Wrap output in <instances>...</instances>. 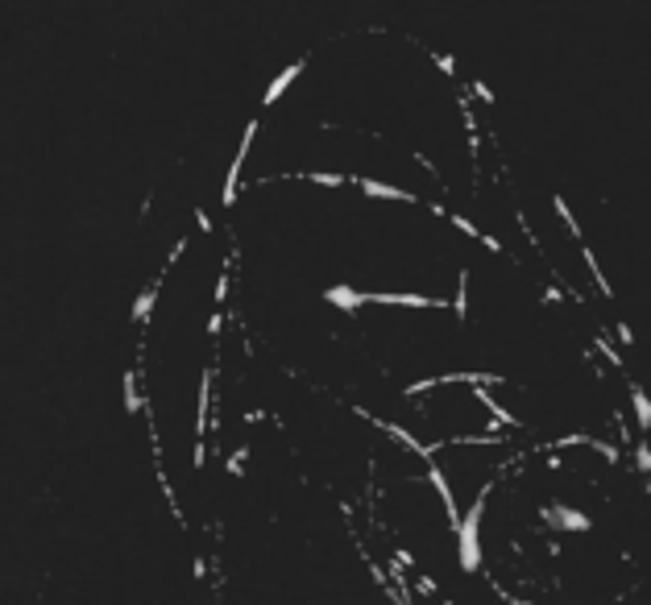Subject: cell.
Wrapping results in <instances>:
<instances>
[{"label":"cell","mask_w":651,"mask_h":605,"mask_svg":"<svg viewBox=\"0 0 651 605\" xmlns=\"http://www.w3.org/2000/svg\"><path fill=\"white\" fill-rule=\"evenodd\" d=\"M303 71H307V58H299V63H291V67H286V71H282V75H278L274 84L266 87V95H261V108H274V104H278V100L286 95V87L295 84V79H299Z\"/></svg>","instance_id":"cell-2"},{"label":"cell","mask_w":651,"mask_h":605,"mask_svg":"<svg viewBox=\"0 0 651 605\" xmlns=\"http://www.w3.org/2000/svg\"><path fill=\"white\" fill-rule=\"evenodd\" d=\"M357 191H361L365 199H386V203H423L411 187H395V182L369 178V174H357Z\"/></svg>","instance_id":"cell-1"}]
</instances>
